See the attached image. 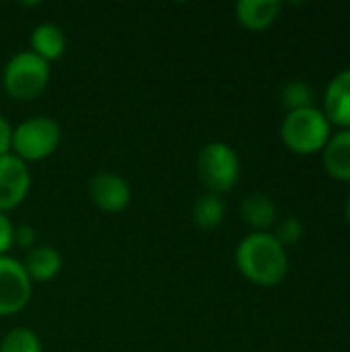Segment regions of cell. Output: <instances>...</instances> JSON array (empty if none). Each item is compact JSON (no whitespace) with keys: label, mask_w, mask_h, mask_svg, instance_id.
I'll use <instances>...</instances> for the list:
<instances>
[{"label":"cell","mask_w":350,"mask_h":352,"mask_svg":"<svg viewBox=\"0 0 350 352\" xmlns=\"http://www.w3.org/2000/svg\"><path fill=\"white\" fill-rule=\"evenodd\" d=\"M235 264L258 287H276L289 272L287 250L268 231L248 233L235 248Z\"/></svg>","instance_id":"cell-1"},{"label":"cell","mask_w":350,"mask_h":352,"mask_svg":"<svg viewBox=\"0 0 350 352\" xmlns=\"http://www.w3.org/2000/svg\"><path fill=\"white\" fill-rule=\"evenodd\" d=\"M332 136V124L326 113L311 105L295 111H287L281 124V138L291 153L316 155L322 153Z\"/></svg>","instance_id":"cell-2"},{"label":"cell","mask_w":350,"mask_h":352,"mask_svg":"<svg viewBox=\"0 0 350 352\" xmlns=\"http://www.w3.org/2000/svg\"><path fill=\"white\" fill-rule=\"evenodd\" d=\"M196 173L210 194L221 196L237 186L241 163L231 144L212 140L200 148L196 157Z\"/></svg>","instance_id":"cell-3"},{"label":"cell","mask_w":350,"mask_h":352,"mask_svg":"<svg viewBox=\"0 0 350 352\" xmlns=\"http://www.w3.org/2000/svg\"><path fill=\"white\" fill-rule=\"evenodd\" d=\"M50 82V64L31 50L14 54L2 70V87L17 101L39 97Z\"/></svg>","instance_id":"cell-4"},{"label":"cell","mask_w":350,"mask_h":352,"mask_svg":"<svg viewBox=\"0 0 350 352\" xmlns=\"http://www.w3.org/2000/svg\"><path fill=\"white\" fill-rule=\"evenodd\" d=\"M60 126L47 116H33L12 128V155L25 163L43 161L58 148Z\"/></svg>","instance_id":"cell-5"},{"label":"cell","mask_w":350,"mask_h":352,"mask_svg":"<svg viewBox=\"0 0 350 352\" xmlns=\"http://www.w3.org/2000/svg\"><path fill=\"white\" fill-rule=\"evenodd\" d=\"M31 287L23 264L10 256H0V316L23 311L31 299Z\"/></svg>","instance_id":"cell-6"},{"label":"cell","mask_w":350,"mask_h":352,"mask_svg":"<svg viewBox=\"0 0 350 352\" xmlns=\"http://www.w3.org/2000/svg\"><path fill=\"white\" fill-rule=\"evenodd\" d=\"M31 188V171L17 155L0 157V212H8L23 204Z\"/></svg>","instance_id":"cell-7"},{"label":"cell","mask_w":350,"mask_h":352,"mask_svg":"<svg viewBox=\"0 0 350 352\" xmlns=\"http://www.w3.org/2000/svg\"><path fill=\"white\" fill-rule=\"evenodd\" d=\"M89 196L99 210L109 212V214H118L130 206L132 190H130V184L122 175L103 171V173H97L91 177Z\"/></svg>","instance_id":"cell-8"},{"label":"cell","mask_w":350,"mask_h":352,"mask_svg":"<svg viewBox=\"0 0 350 352\" xmlns=\"http://www.w3.org/2000/svg\"><path fill=\"white\" fill-rule=\"evenodd\" d=\"M332 126L340 130L350 128V68L336 72L324 93V109H322Z\"/></svg>","instance_id":"cell-9"},{"label":"cell","mask_w":350,"mask_h":352,"mask_svg":"<svg viewBox=\"0 0 350 352\" xmlns=\"http://www.w3.org/2000/svg\"><path fill=\"white\" fill-rule=\"evenodd\" d=\"M31 283H50L62 270V256L52 245H35L21 262Z\"/></svg>","instance_id":"cell-10"},{"label":"cell","mask_w":350,"mask_h":352,"mask_svg":"<svg viewBox=\"0 0 350 352\" xmlns=\"http://www.w3.org/2000/svg\"><path fill=\"white\" fill-rule=\"evenodd\" d=\"M239 214L248 227L254 231H268L276 225L278 208L272 202V198L264 192H252L248 194L239 204Z\"/></svg>","instance_id":"cell-11"},{"label":"cell","mask_w":350,"mask_h":352,"mask_svg":"<svg viewBox=\"0 0 350 352\" xmlns=\"http://www.w3.org/2000/svg\"><path fill=\"white\" fill-rule=\"evenodd\" d=\"M283 4L278 0H239L235 4L237 21L250 31L268 29L281 14Z\"/></svg>","instance_id":"cell-12"},{"label":"cell","mask_w":350,"mask_h":352,"mask_svg":"<svg viewBox=\"0 0 350 352\" xmlns=\"http://www.w3.org/2000/svg\"><path fill=\"white\" fill-rule=\"evenodd\" d=\"M322 161L326 171L340 182H350V128L338 130L330 136L322 151Z\"/></svg>","instance_id":"cell-13"},{"label":"cell","mask_w":350,"mask_h":352,"mask_svg":"<svg viewBox=\"0 0 350 352\" xmlns=\"http://www.w3.org/2000/svg\"><path fill=\"white\" fill-rule=\"evenodd\" d=\"M29 50L50 64V62L64 56V52H66V35L58 25L41 23L31 31Z\"/></svg>","instance_id":"cell-14"},{"label":"cell","mask_w":350,"mask_h":352,"mask_svg":"<svg viewBox=\"0 0 350 352\" xmlns=\"http://www.w3.org/2000/svg\"><path fill=\"white\" fill-rule=\"evenodd\" d=\"M225 212L227 208H225L223 198L210 192L200 194L192 204V221L198 229H204V231L219 227L225 219Z\"/></svg>","instance_id":"cell-15"},{"label":"cell","mask_w":350,"mask_h":352,"mask_svg":"<svg viewBox=\"0 0 350 352\" xmlns=\"http://www.w3.org/2000/svg\"><path fill=\"white\" fill-rule=\"evenodd\" d=\"M0 352H43V346L33 330L14 328L0 340Z\"/></svg>","instance_id":"cell-16"},{"label":"cell","mask_w":350,"mask_h":352,"mask_svg":"<svg viewBox=\"0 0 350 352\" xmlns=\"http://www.w3.org/2000/svg\"><path fill=\"white\" fill-rule=\"evenodd\" d=\"M281 101L287 111L303 109L314 105V89L305 80H289L281 91Z\"/></svg>","instance_id":"cell-17"},{"label":"cell","mask_w":350,"mask_h":352,"mask_svg":"<svg viewBox=\"0 0 350 352\" xmlns=\"http://www.w3.org/2000/svg\"><path fill=\"white\" fill-rule=\"evenodd\" d=\"M272 235L287 250L289 245H295L303 237V225L297 217H287L281 223H276V229Z\"/></svg>","instance_id":"cell-18"},{"label":"cell","mask_w":350,"mask_h":352,"mask_svg":"<svg viewBox=\"0 0 350 352\" xmlns=\"http://www.w3.org/2000/svg\"><path fill=\"white\" fill-rule=\"evenodd\" d=\"M12 245H14V225L4 212H0V256H8V250Z\"/></svg>","instance_id":"cell-19"},{"label":"cell","mask_w":350,"mask_h":352,"mask_svg":"<svg viewBox=\"0 0 350 352\" xmlns=\"http://www.w3.org/2000/svg\"><path fill=\"white\" fill-rule=\"evenodd\" d=\"M35 239H37V235H35V229L31 225H19V227H14V243L17 245L25 248L29 252L31 248H35Z\"/></svg>","instance_id":"cell-20"},{"label":"cell","mask_w":350,"mask_h":352,"mask_svg":"<svg viewBox=\"0 0 350 352\" xmlns=\"http://www.w3.org/2000/svg\"><path fill=\"white\" fill-rule=\"evenodd\" d=\"M10 153H12V126L4 116H0V157Z\"/></svg>","instance_id":"cell-21"},{"label":"cell","mask_w":350,"mask_h":352,"mask_svg":"<svg viewBox=\"0 0 350 352\" xmlns=\"http://www.w3.org/2000/svg\"><path fill=\"white\" fill-rule=\"evenodd\" d=\"M344 214H347V221H349L350 225V196L349 200H347V206H344Z\"/></svg>","instance_id":"cell-22"}]
</instances>
